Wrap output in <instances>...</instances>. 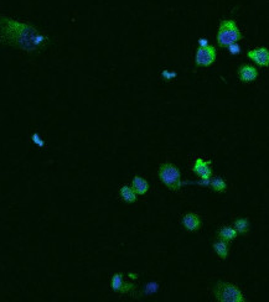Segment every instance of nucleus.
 Returning <instances> with one entry per match:
<instances>
[{"label":"nucleus","instance_id":"1","mask_svg":"<svg viewBox=\"0 0 269 302\" xmlns=\"http://www.w3.org/2000/svg\"><path fill=\"white\" fill-rule=\"evenodd\" d=\"M0 42L35 54L45 50L50 39L33 25L0 16Z\"/></svg>","mask_w":269,"mask_h":302},{"label":"nucleus","instance_id":"2","mask_svg":"<svg viewBox=\"0 0 269 302\" xmlns=\"http://www.w3.org/2000/svg\"><path fill=\"white\" fill-rule=\"evenodd\" d=\"M241 39L242 34L234 20L226 19L221 21L217 32V42L221 47H228L232 43L238 42Z\"/></svg>","mask_w":269,"mask_h":302},{"label":"nucleus","instance_id":"3","mask_svg":"<svg viewBox=\"0 0 269 302\" xmlns=\"http://www.w3.org/2000/svg\"><path fill=\"white\" fill-rule=\"evenodd\" d=\"M216 300L221 302H245L246 297L238 287L229 282H217L213 287Z\"/></svg>","mask_w":269,"mask_h":302},{"label":"nucleus","instance_id":"4","mask_svg":"<svg viewBox=\"0 0 269 302\" xmlns=\"http://www.w3.org/2000/svg\"><path fill=\"white\" fill-rule=\"evenodd\" d=\"M159 179L169 190L178 191L181 187L180 170L172 163H163L159 167Z\"/></svg>","mask_w":269,"mask_h":302},{"label":"nucleus","instance_id":"5","mask_svg":"<svg viewBox=\"0 0 269 302\" xmlns=\"http://www.w3.org/2000/svg\"><path fill=\"white\" fill-rule=\"evenodd\" d=\"M216 61V48L213 46L199 47L195 55V63L200 67L211 66Z\"/></svg>","mask_w":269,"mask_h":302},{"label":"nucleus","instance_id":"6","mask_svg":"<svg viewBox=\"0 0 269 302\" xmlns=\"http://www.w3.org/2000/svg\"><path fill=\"white\" fill-rule=\"evenodd\" d=\"M211 161H205L204 159L197 158L192 166V171L201 177V180H210L212 176V170L210 167Z\"/></svg>","mask_w":269,"mask_h":302},{"label":"nucleus","instance_id":"7","mask_svg":"<svg viewBox=\"0 0 269 302\" xmlns=\"http://www.w3.org/2000/svg\"><path fill=\"white\" fill-rule=\"evenodd\" d=\"M247 56L259 66L267 67L269 64V52L266 47H258L248 51Z\"/></svg>","mask_w":269,"mask_h":302},{"label":"nucleus","instance_id":"8","mask_svg":"<svg viewBox=\"0 0 269 302\" xmlns=\"http://www.w3.org/2000/svg\"><path fill=\"white\" fill-rule=\"evenodd\" d=\"M110 287H112V290L116 292H122V294H124V292H128L130 291V290L134 289V285H132V283H125L123 280V274L118 273V274H114L113 276H112V280H110Z\"/></svg>","mask_w":269,"mask_h":302},{"label":"nucleus","instance_id":"9","mask_svg":"<svg viewBox=\"0 0 269 302\" xmlns=\"http://www.w3.org/2000/svg\"><path fill=\"white\" fill-rule=\"evenodd\" d=\"M183 225L185 227L186 230L188 232H196L201 228V220L200 217L195 213H186L185 216L183 217Z\"/></svg>","mask_w":269,"mask_h":302},{"label":"nucleus","instance_id":"10","mask_svg":"<svg viewBox=\"0 0 269 302\" xmlns=\"http://www.w3.org/2000/svg\"><path fill=\"white\" fill-rule=\"evenodd\" d=\"M238 76L242 82H253L258 77V71L256 67L250 66V64H242L238 68Z\"/></svg>","mask_w":269,"mask_h":302},{"label":"nucleus","instance_id":"11","mask_svg":"<svg viewBox=\"0 0 269 302\" xmlns=\"http://www.w3.org/2000/svg\"><path fill=\"white\" fill-rule=\"evenodd\" d=\"M132 184V188L137 195H145L149 191V182L142 176H134Z\"/></svg>","mask_w":269,"mask_h":302},{"label":"nucleus","instance_id":"12","mask_svg":"<svg viewBox=\"0 0 269 302\" xmlns=\"http://www.w3.org/2000/svg\"><path fill=\"white\" fill-rule=\"evenodd\" d=\"M237 236H238L237 230L234 229L233 227H229V225H225V227H222L220 230H218V237H220L221 241L225 242L234 241V239L237 238Z\"/></svg>","mask_w":269,"mask_h":302},{"label":"nucleus","instance_id":"13","mask_svg":"<svg viewBox=\"0 0 269 302\" xmlns=\"http://www.w3.org/2000/svg\"><path fill=\"white\" fill-rule=\"evenodd\" d=\"M119 195H121L122 200L126 203H134L137 202V193L134 192L132 187L129 186H122L121 190H119Z\"/></svg>","mask_w":269,"mask_h":302},{"label":"nucleus","instance_id":"14","mask_svg":"<svg viewBox=\"0 0 269 302\" xmlns=\"http://www.w3.org/2000/svg\"><path fill=\"white\" fill-rule=\"evenodd\" d=\"M212 248L213 250L217 253V255L221 258V259L225 260L227 258V255H228V245H227V242L225 241L216 242V243H213Z\"/></svg>","mask_w":269,"mask_h":302},{"label":"nucleus","instance_id":"15","mask_svg":"<svg viewBox=\"0 0 269 302\" xmlns=\"http://www.w3.org/2000/svg\"><path fill=\"white\" fill-rule=\"evenodd\" d=\"M210 186L212 187L213 191L216 192H226L227 190V183L222 177H213L210 181Z\"/></svg>","mask_w":269,"mask_h":302},{"label":"nucleus","instance_id":"16","mask_svg":"<svg viewBox=\"0 0 269 302\" xmlns=\"http://www.w3.org/2000/svg\"><path fill=\"white\" fill-rule=\"evenodd\" d=\"M234 229L237 230V233H241V234H245L249 230V221L247 218H243L240 217L234 221Z\"/></svg>","mask_w":269,"mask_h":302},{"label":"nucleus","instance_id":"17","mask_svg":"<svg viewBox=\"0 0 269 302\" xmlns=\"http://www.w3.org/2000/svg\"><path fill=\"white\" fill-rule=\"evenodd\" d=\"M31 140H33V142L36 145V146L39 147L45 146V141H43L42 138H41L38 133H34L33 135H31Z\"/></svg>","mask_w":269,"mask_h":302},{"label":"nucleus","instance_id":"18","mask_svg":"<svg viewBox=\"0 0 269 302\" xmlns=\"http://www.w3.org/2000/svg\"><path fill=\"white\" fill-rule=\"evenodd\" d=\"M176 76H178V73L171 72V71H169V70H164L162 72V77L164 78L165 81H167V82H169V81H171V80H174Z\"/></svg>","mask_w":269,"mask_h":302},{"label":"nucleus","instance_id":"19","mask_svg":"<svg viewBox=\"0 0 269 302\" xmlns=\"http://www.w3.org/2000/svg\"><path fill=\"white\" fill-rule=\"evenodd\" d=\"M228 51L231 55H238L241 54V46L238 45L237 42L232 43V45L228 46Z\"/></svg>","mask_w":269,"mask_h":302},{"label":"nucleus","instance_id":"20","mask_svg":"<svg viewBox=\"0 0 269 302\" xmlns=\"http://www.w3.org/2000/svg\"><path fill=\"white\" fill-rule=\"evenodd\" d=\"M158 289H159V285H158V283L150 282L146 285V292H149V294H154V292L158 291Z\"/></svg>","mask_w":269,"mask_h":302},{"label":"nucleus","instance_id":"21","mask_svg":"<svg viewBox=\"0 0 269 302\" xmlns=\"http://www.w3.org/2000/svg\"><path fill=\"white\" fill-rule=\"evenodd\" d=\"M199 45L200 47H205V46H208V40L205 38H201L199 40Z\"/></svg>","mask_w":269,"mask_h":302}]
</instances>
